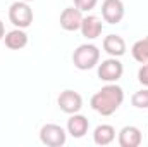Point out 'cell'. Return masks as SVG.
Wrapping results in <instances>:
<instances>
[{
  "mask_svg": "<svg viewBox=\"0 0 148 147\" xmlns=\"http://www.w3.org/2000/svg\"><path fill=\"white\" fill-rule=\"evenodd\" d=\"M100 62V50L93 43H83L73 52V64L79 71L97 68Z\"/></svg>",
  "mask_w": 148,
  "mask_h": 147,
  "instance_id": "7a4b0ae2",
  "label": "cell"
},
{
  "mask_svg": "<svg viewBox=\"0 0 148 147\" xmlns=\"http://www.w3.org/2000/svg\"><path fill=\"white\" fill-rule=\"evenodd\" d=\"M126 9L122 0H103L102 2V17L109 24H119L124 19Z\"/></svg>",
  "mask_w": 148,
  "mask_h": 147,
  "instance_id": "8992f818",
  "label": "cell"
},
{
  "mask_svg": "<svg viewBox=\"0 0 148 147\" xmlns=\"http://www.w3.org/2000/svg\"><path fill=\"white\" fill-rule=\"evenodd\" d=\"M3 37H5V26H3V23L0 19V40H3Z\"/></svg>",
  "mask_w": 148,
  "mask_h": 147,
  "instance_id": "d6986e66",
  "label": "cell"
},
{
  "mask_svg": "<svg viewBox=\"0 0 148 147\" xmlns=\"http://www.w3.org/2000/svg\"><path fill=\"white\" fill-rule=\"evenodd\" d=\"M88 128H90V121L86 116L76 112V114H71V118L67 119V133L73 137V139H83L86 133H88Z\"/></svg>",
  "mask_w": 148,
  "mask_h": 147,
  "instance_id": "9c48e42d",
  "label": "cell"
},
{
  "mask_svg": "<svg viewBox=\"0 0 148 147\" xmlns=\"http://www.w3.org/2000/svg\"><path fill=\"white\" fill-rule=\"evenodd\" d=\"M57 104H59V107H60L62 112H66V114H76L83 107V97L77 92L67 88V90L60 92V95L57 99Z\"/></svg>",
  "mask_w": 148,
  "mask_h": 147,
  "instance_id": "52a82bcc",
  "label": "cell"
},
{
  "mask_svg": "<svg viewBox=\"0 0 148 147\" xmlns=\"http://www.w3.org/2000/svg\"><path fill=\"white\" fill-rule=\"evenodd\" d=\"M115 140V128L112 125H98L93 132V142L97 146H110Z\"/></svg>",
  "mask_w": 148,
  "mask_h": 147,
  "instance_id": "5bb4252c",
  "label": "cell"
},
{
  "mask_svg": "<svg viewBox=\"0 0 148 147\" xmlns=\"http://www.w3.org/2000/svg\"><path fill=\"white\" fill-rule=\"evenodd\" d=\"M131 54L134 57V61L145 64L148 62V35L138 42H134V45L131 47Z\"/></svg>",
  "mask_w": 148,
  "mask_h": 147,
  "instance_id": "9a60e30c",
  "label": "cell"
},
{
  "mask_svg": "<svg viewBox=\"0 0 148 147\" xmlns=\"http://www.w3.org/2000/svg\"><path fill=\"white\" fill-rule=\"evenodd\" d=\"M40 140L43 146L48 147H62L67 140V130H64L60 125L47 123L40 130Z\"/></svg>",
  "mask_w": 148,
  "mask_h": 147,
  "instance_id": "277c9868",
  "label": "cell"
},
{
  "mask_svg": "<svg viewBox=\"0 0 148 147\" xmlns=\"http://www.w3.org/2000/svg\"><path fill=\"white\" fill-rule=\"evenodd\" d=\"M97 73H98V78H100L102 81L115 83V81H119V80L122 78L124 66H122V62L119 61V57H109V59L98 62Z\"/></svg>",
  "mask_w": 148,
  "mask_h": 147,
  "instance_id": "5b68a950",
  "label": "cell"
},
{
  "mask_svg": "<svg viewBox=\"0 0 148 147\" xmlns=\"http://www.w3.org/2000/svg\"><path fill=\"white\" fill-rule=\"evenodd\" d=\"M138 81H140L143 87H148V62H145V64L138 69Z\"/></svg>",
  "mask_w": 148,
  "mask_h": 147,
  "instance_id": "ac0fdd59",
  "label": "cell"
},
{
  "mask_svg": "<svg viewBox=\"0 0 148 147\" xmlns=\"http://www.w3.org/2000/svg\"><path fill=\"white\" fill-rule=\"evenodd\" d=\"M98 0H74V7H77L81 12H90L97 7Z\"/></svg>",
  "mask_w": 148,
  "mask_h": 147,
  "instance_id": "e0dca14e",
  "label": "cell"
},
{
  "mask_svg": "<svg viewBox=\"0 0 148 147\" xmlns=\"http://www.w3.org/2000/svg\"><path fill=\"white\" fill-rule=\"evenodd\" d=\"M126 42L121 35H107L103 38V50L110 55V57H122L126 54Z\"/></svg>",
  "mask_w": 148,
  "mask_h": 147,
  "instance_id": "7c38bea8",
  "label": "cell"
},
{
  "mask_svg": "<svg viewBox=\"0 0 148 147\" xmlns=\"http://www.w3.org/2000/svg\"><path fill=\"white\" fill-rule=\"evenodd\" d=\"M23 2H33V0H23Z\"/></svg>",
  "mask_w": 148,
  "mask_h": 147,
  "instance_id": "ffe728a7",
  "label": "cell"
},
{
  "mask_svg": "<svg viewBox=\"0 0 148 147\" xmlns=\"http://www.w3.org/2000/svg\"><path fill=\"white\" fill-rule=\"evenodd\" d=\"M131 104L138 109H148V88L134 92L131 97Z\"/></svg>",
  "mask_w": 148,
  "mask_h": 147,
  "instance_id": "2e32d148",
  "label": "cell"
},
{
  "mask_svg": "<svg viewBox=\"0 0 148 147\" xmlns=\"http://www.w3.org/2000/svg\"><path fill=\"white\" fill-rule=\"evenodd\" d=\"M141 140H143L141 130L138 126H133V125L124 126L117 135V142L121 147H138L141 144Z\"/></svg>",
  "mask_w": 148,
  "mask_h": 147,
  "instance_id": "30bf717a",
  "label": "cell"
},
{
  "mask_svg": "<svg viewBox=\"0 0 148 147\" xmlns=\"http://www.w3.org/2000/svg\"><path fill=\"white\" fill-rule=\"evenodd\" d=\"M102 30H103V23H102L100 17H97V16H86V17H83L79 31H81V35L84 38L95 40V38H98L102 35Z\"/></svg>",
  "mask_w": 148,
  "mask_h": 147,
  "instance_id": "8fae6325",
  "label": "cell"
},
{
  "mask_svg": "<svg viewBox=\"0 0 148 147\" xmlns=\"http://www.w3.org/2000/svg\"><path fill=\"white\" fill-rule=\"evenodd\" d=\"M124 102V90L115 85V83H109L105 87H102L90 101L91 109L102 116H110L119 109Z\"/></svg>",
  "mask_w": 148,
  "mask_h": 147,
  "instance_id": "6da1fadb",
  "label": "cell"
},
{
  "mask_svg": "<svg viewBox=\"0 0 148 147\" xmlns=\"http://www.w3.org/2000/svg\"><path fill=\"white\" fill-rule=\"evenodd\" d=\"M83 12L77 9V7H67L60 12V28L66 30V31H77L81 28V23H83Z\"/></svg>",
  "mask_w": 148,
  "mask_h": 147,
  "instance_id": "ba28073f",
  "label": "cell"
},
{
  "mask_svg": "<svg viewBox=\"0 0 148 147\" xmlns=\"http://www.w3.org/2000/svg\"><path fill=\"white\" fill-rule=\"evenodd\" d=\"M9 21L21 30H26L33 23V9L29 7V2L17 0L9 7Z\"/></svg>",
  "mask_w": 148,
  "mask_h": 147,
  "instance_id": "3957f363",
  "label": "cell"
},
{
  "mask_svg": "<svg viewBox=\"0 0 148 147\" xmlns=\"http://www.w3.org/2000/svg\"><path fill=\"white\" fill-rule=\"evenodd\" d=\"M3 42H5V47L10 49V50H21L28 45V33L21 28H16L9 33H5L3 37Z\"/></svg>",
  "mask_w": 148,
  "mask_h": 147,
  "instance_id": "4fadbf2b",
  "label": "cell"
}]
</instances>
